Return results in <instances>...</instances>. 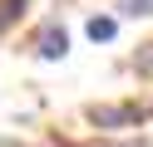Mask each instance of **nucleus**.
I'll return each mask as SVG.
<instances>
[{"instance_id":"f257e3e1","label":"nucleus","mask_w":153,"mask_h":147,"mask_svg":"<svg viewBox=\"0 0 153 147\" xmlns=\"http://www.w3.org/2000/svg\"><path fill=\"white\" fill-rule=\"evenodd\" d=\"M35 54H40V59H64V54H69V34H64V25H59V20H50V25L40 29V39H35Z\"/></svg>"},{"instance_id":"f03ea898","label":"nucleus","mask_w":153,"mask_h":147,"mask_svg":"<svg viewBox=\"0 0 153 147\" xmlns=\"http://www.w3.org/2000/svg\"><path fill=\"white\" fill-rule=\"evenodd\" d=\"M94 123H99V127H123V123H138V108H133V103H109V108H94Z\"/></svg>"},{"instance_id":"7ed1b4c3","label":"nucleus","mask_w":153,"mask_h":147,"mask_svg":"<svg viewBox=\"0 0 153 147\" xmlns=\"http://www.w3.org/2000/svg\"><path fill=\"white\" fill-rule=\"evenodd\" d=\"M84 29H89L94 44H109V39L119 34V20H114V15H89V25H84Z\"/></svg>"},{"instance_id":"20e7f679","label":"nucleus","mask_w":153,"mask_h":147,"mask_svg":"<svg viewBox=\"0 0 153 147\" xmlns=\"http://www.w3.org/2000/svg\"><path fill=\"white\" fill-rule=\"evenodd\" d=\"M20 15H25V0H0V34H5Z\"/></svg>"},{"instance_id":"39448f33","label":"nucleus","mask_w":153,"mask_h":147,"mask_svg":"<svg viewBox=\"0 0 153 147\" xmlns=\"http://www.w3.org/2000/svg\"><path fill=\"white\" fill-rule=\"evenodd\" d=\"M119 10L133 20H153V0H119Z\"/></svg>"}]
</instances>
